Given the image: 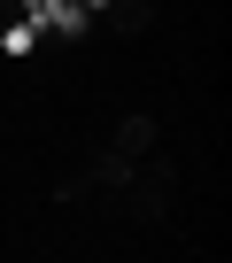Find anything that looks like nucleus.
I'll use <instances>...</instances> for the list:
<instances>
[{
  "mask_svg": "<svg viewBox=\"0 0 232 263\" xmlns=\"http://www.w3.org/2000/svg\"><path fill=\"white\" fill-rule=\"evenodd\" d=\"M124 163H140V155H155V116H124L116 124V140H108Z\"/></svg>",
  "mask_w": 232,
  "mask_h": 263,
  "instance_id": "f257e3e1",
  "label": "nucleus"
}]
</instances>
